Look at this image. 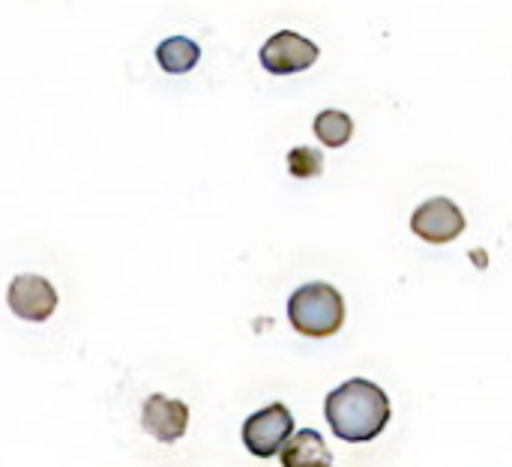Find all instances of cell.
Masks as SVG:
<instances>
[{"label": "cell", "mask_w": 512, "mask_h": 467, "mask_svg": "<svg viewBox=\"0 0 512 467\" xmlns=\"http://www.w3.org/2000/svg\"><path fill=\"white\" fill-rule=\"evenodd\" d=\"M411 231L426 243H453L465 231V213L450 198H432L411 216Z\"/></svg>", "instance_id": "5"}, {"label": "cell", "mask_w": 512, "mask_h": 467, "mask_svg": "<svg viewBox=\"0 0 512 467\" xmlns=\"http://www.w3.org/2000/svg\"><path fill=\"white\" fill-rule=\"evenodd\" d=\"M315 135H318V141L324 147H333V150L345 147L351 141V135H354V120L345 111H336V108L321 111L315 117Z\"/></svg>", "instance_id": "10"}, {"label": "cell", "mask_w": 512, "mask_h": 467, "mask_svg": "<svg viewBox=\"0 0 512 467\" xmlns=\"http://www.w3.org/2000/svg\"><path fill=\"white\" fill-rule=\"evenodd\" d=\"M282 467H333V456L318 432L303 429L282 450Z\"/></svg>", "instance_id": "8"}, {"label": "cell", "mask_w": 512, "mask_h": 467, "mask_svg": "<svg viewBox=\"0 0 512 467\" xmlns=\"http://www.w3.org/2000/svg\"><path fill=\"white\" fill-rule=\"evenodd\" d=\"M288 321L300 336L309 339L336 336L345 324V300L327 282L303 285L288 300Z\"/></svg>", "instance_id": "2"}, {"label": "cell", "mask_w": 512, "mask_h": 467, "mask_svg": "<svg viewBox=\"0 0 512 467\" xmlns=\"http://www.w3.org/2000/svg\"><path fill=\"white\" fill-rule=\"evenodd\" d=\"M9 309L21 321H48L57 309V291L42 276H15L9 285Z\"/></svg>", "instance_id": "6"}, {"label": "cell", "mask_w": 512, "mask_h": 467, "mask_svg": "<svg viewBox=\"0 0 512 467\" xmlns=\"http://www.w3.org/2000/svg\"><path fill=\"white\" fill-rule=\"evenodd\" d=\"M288 171L297 180H312L324 174V153L315 147H294L288 153Z\"/></svg>", "instance_id": "11"}, {"label": "cell", "mask_w": 512, "mask_h": 467, "mask_svg": "<svg viewBox=\"0 0 512 467\" xmlns=\"http://www.w3.org/2000/svg\"><path fill=\"white\" fill-rule=\"evenodd\" d=\"M141 426L147 435H153L159 444H174L186 435L189 426V408L180 399H168L162 393L150 396L141 408Z\"/></svg>", "instance_id": "7"}, {"label": "cell", "mask_w": 512, "mask_h": 467, "mask_svg": "<svg viewBox=\"0 0 512 467\" xmlns=\"http://www.w3.org/2000/svg\"><path fill=\"white\" fill-rule=\"evenodd\" d=\"M327 423L348 444L375 441L390 423V399L372 381L354 378L327 396Z\"/></svg>", "instance_id": "1"}, {"label": "cell", "mask_w": 512, "mask_h": 467, "mask_svg": "<svg viewBox=\"0 0 512 467\" xmlns=\"http://www.w3.org/2000/svg\"><path fill=\"white\" fill-rule=\"evenodd\" d=\"M318 45L294 30H279L261 45V66L270 75H294L318 60Z\"/></svg>", "instance_id": "4"}, {"label": "cell", "mask_w": 512, "mask_h": 467, "mask_svg": "<svg viewBox=\"0 0 512 467\" xmlns=\"http://www.w3.org/2000/svg\"><path fill=\"white\" fill-rule=\"evenodd\" d=\"M294 417L288 411V405L276 402L258 414H252L246 423H243V444L252 456L258 459H270L276 456L279 450L288 447V441L294 438Z\"/></svg>", "instance_id": "3"}, {"label": "cell", "mask_w": 512, "mask_h": 467, "mask_svg": "<svg viewBox=\"0 0 512 467\" xmlns=\"http://www.w3.org/2000/svg\"><path fill=\"white\" fill-rule=\"evenodd\" d=\"M156 60L168 75H180V72L195 69V63L201 60V48H198V42H192L186 36H171V39L159 42Z\"/></svg>", "instance_id": "9"}]
</instances>
